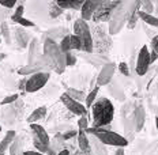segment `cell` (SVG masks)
Returning a JSON list of instances; mask_svg holds the SVG:
<instances>
[{"mask_svg":"<svg viewBox=\"0 0 158 155\" xmlns=\"http://www.w3.org/2000/svg\"><path fill=\"white\" fill-rule=\"evenodd\" d=\"M142 2H120L112 14L110 21L108 22V31L110 35H116L121 31L130 18L139 11Z\"/></svg>","mask_w":158,"mask_h":155,"instance_id":"1","label":"cell"},{"mask_svg":"<svg viewBox=\"0 0 158 155\" xmlns=\"http://www.w3.org/2000/svg\"><path fill=\"white\" fill-rule=\"evenodd\" d=\"M91 113H93V124L91 127L101 128L105 125H109L114 116V108L113 104L105 97L97 98L91 106Z\"/></svg>","mask_w":158,"mask_h":155,"instance_id":"2","label":"cell"},{"mask_svg":"<svg viewBox=\"0 0 158 155\" xmlns=\"http://www.w3.org/2000/svg\"><path fill=\"white\" fill-rule=\"evenodd\" d=\"M91 38H93V52L102 56H108L110 52L113 41H112V35L108 31V27L101 23H93L90 26Z\"/></svg>","mask_w":158,"mask_h":155,"instance_id":"3","label":"cell"},{"mask_svg":"<svg viewBox=\"0 0 158 155\" xmlns=\"http://www.w3.org/2000/svg\"><path fill=\"white\" fill-rule=\"evenodd\" d=\"M87 135H94L101 143H104L105 146H113V147H121L124 148L128 146V141L126 140V137L123 135H118L114 131H105L102 127L101 128H94V127H89L86 131Z\"/></svg>","mask_w":158,"mask_h":155,"instance_id":"4","label":"cell"},{"mask_svg":"<svg viewBox=\"0 0 158 155\" xmlns=\"http://www.w3.org/2000/svg\"><path fill=\"white\" fill-rule=\"evenodd\" d=\"M42 49H44L42 53L47 55L51 59L52 64L55 67V71L57 74H63L65 68H67V65H65V55L61 52L60 45L57 42L52 41V39H45Z\"/></svg>","mask_w":158,"mask_h":155,"instance_id":"5","label":"cell"},{"mask_svg":"<svg viewBox=\"0 0 158 155\" xmlns=\"http://www.w3.org/2000/svg\"><path fill=\"white\" fill-rule=\"evenodd\" d=\"M74 34L78 35V37L82 39V44H83L82 52H85V53H93V38H91L90 26H89L87 22H85L83 19H81V18L75 19Z\"/></svg>","mask_w":158,"mask_h":155,"instance_id":"6","label":"cell"},{"mask_svg":"<svg viewBox=\"0 0 158 155\" xmlns=\"http://www.w3.org/2000/svg\"><path fill=\"white\" fill-rule=\"evenodd\" d=\"M120 0H101L100 6L95 10L93 18V23H97V25H101V23H106V22L110 21L112 18V14H113L114 8L118 6Z\"/></svg>","mask_w":158,"mask_h":155,"instance_id":"7","label":"cell"},{"mask_svg":"<svg viewBox=\"0 0 158 155\" xmlns=\"http://www.w3.org/2000/svg\"><path fill=\"white\" fill-rule=\"evenodd\" d=\"M49 80V72H38L31 75L26 83V93H35L40 88H42Z\"/></svg>","mask_w":158,"mask_h":155,"instance_id":"8","label":"cell"},{"mask_svg":"<svg viewBox=\"0 0 158 155\" xmlns=\"http://www.w3.org/2000/svg\"><path fill=\"white\" fill-rule=\"evenodd\" d=\"M150 52L147 47L140 48L139 53H138V59H136V67H135V71L139 76H143V75L147 74V71L150 70Z\"/></svg>","mask_w":158,"mask_h":155,"instance_id":"9","label":"cell"},{"mask_svg":"<svg viewBox=\"0 0 158 155\" xmlns=\"http://www.w3.org/2000/svg\"><path fill=\"white\" fill-rule=\"evenodd\" d=\"M60 101L63 102L64 106L67 108L72 114H75V116L82 117V116H86V114H87V109H86V106H85L83 104H81V102H77L75 100H72V98L68 97L65 93L61 94Z\"/></svg>","mask_w":158,"mask_h":155,"instance_id":"10","label":"cell"},{"mask_svg":"<svg viewBox=\"0 0 158 155\" xmlns=\"http://www.w3.org/2000/svg\"><path fill=\"white\" fill-rule=\"evenodd\" d=\"M114 72H116V64L113 61L108 63L106 65H104L100 70V74L95 78V83H97L98 87L101 86H108L112 82V78H113Z\"/></svg>","mask_w":158,"mask_h":155,"instance_id":"11","label":"cell"},{"mask_svg":"<svg viewBox=\"0 0 158 155\" xmlns=\"http://www.w3.org/2000/svg\"><path fill=\"white\" fill-rule=\"evenodd\" d=\"M79 57L83 59L86 63H89V64L93 65V67H95V68H98V70H101L104 65H106L108 63H110L108 56L98 55V53H94V52L93 53H85V52H81V53H79Z\"/></svg>","mask_w":158,"mask_h":155,"instance_id":"12","label":"cell"},{"mask_svg":"<svg viewBox=\"0 0 158 155\" xmlns=\"http://www.w3.org/2000/svg\"><path fill=\"white\" fill-rule=\"evenodd\" d=\"M67 35H70V31H68L67 27H63V26H57V27H52L49 29L48 31H45L44 34H42V42L45 41V39H52V41L57 42L59 39H63L64 37H67Z\"/></svg>","mask_w":158,"mask_h":155,"instance_id":"13","label":"cell"},{"mask_svg":"<svg viewBox=\"0 0 158 155\" xmlns=\"http://www.w3.org/2000/svg\"><path fill=\"white\" fill-rule=\"evenodd\" d=\"M100 3L101 0H85L83 6L81 8V19H83L85 22L91 21V18H93L95 10L100 6Z\"/></svg>","mask_w":158,"mask_h":155,"instance_id":"14","label":"cell"},{"mask_svg":"<svg viewBox=\"0 0 158 155\" xmlns=\"http://www.w3.org/2000/svg\"><path fill=\"white\" fill-rule=\"evenodd\" d=\"M14 37H15V42L18 44V47L21 49H25L30 45L31 42V35L29 31H26L23 27L18 26L14 30Z\"/></svg>","mask_w":158,"mask_h":155,"instance_id":"15","label":"cell"},{"mask_svg":"<svg viewBox=\"0 0 158 155\" xmlns=\"http://www.w3.org/2000/svg\"><path fill=\"white\" fill-rule=\"evenodd\" d=\"M132 118H134V124H135V132L142 131L143 125H144V120H146V110H144V106H142V105L135 106L134 112H132Z\"/></svg>","mask_w":158,"mask_h":155,"instance_id":"16","label":"cell"},{"mask_svg":"<svg viewBox=\"0 0 158 155\" xmlns=\"http://www.w3.org/2000/svg\"><path fill=\"white\" fill-rule=\"evenodd\" d=\"M89 143H90V148L93 155H108V148L104 143H101L94 135H87Z\"/></svg>","mask_w":158,"mask_h":155,"instance_id":"17","label":"cell"},{"mask_svg":"<svg viewBox=\"0 0 158 155\" xmlns=\"http://www.w3.org/2000/svg\"><path fill=\"white\" fill-rule=\"evenodd\" d=\"M123 127H124V135H126V140L130 143L131 140L134 139V132H135V124H134V118H132V114L128 117H124L123 118Z\"/></svg>","mask_w":158,"mask_h":155,"instance_id":"18","label":"cell"},{"mask_svg":"<svg viewBox=\"0 0 158 155\" xmlns=\"http://www.w3.org/2000/svg\"><path fill=\"white\" fill-rule=\"evenodd\" d=\"M109 93L112 94V97H113L114 100H117L120 102L126 101V93H124V88L121 87L116 80H112V84L109 83Z\"/></svg>","mask_w":158,"mask_h":155,"instance_id":"19","label":"cell"},{"mask_svg":"<svg viewBox=\"0 0 158 155\" xmlns=\"http://www.w3.org/2000/svg\"><path fill=\"white\" fill-rule=\"evenodd\" d=\"M30 128L33 131V135H35V136L38 137L40 141H42L44 144H48V146H49V141H51V139H49V135L47 133V131H45L41 125L33 123V124H30Z\"/></svg>","mask_w":158,"mask_h":155,"instance_id":"20","label":"cell"},{"mask_svg":"<svg viewBox=\"0 0 158 155\" xmlns=\"http://www.w3.org/2000/svg\"><path fill=\"white\" fill-rule=\"evenodd\" d=\"M77 141H78V148L83 153H91L90 148V143H89V137L87 133L85 131H79L78 136H77Z\"/></svg>","mask_w":158,"mask_h":155,"instance_id":"21","label":"cell"},{"mask_svg":"<svg viewBox=\"0 0 158 155\" xmlns=\"http://www.w3.org/2000/svg\"><path fill=\"white\" fill-rule=\"evenodd\" d=\"M49 146H51L52 150L56 151L57 154L60 153V151L65 150V140L63 139V133H57V135H55L53 139L49 141Z\"/></svg>","mask_w":158,"mask_h":155,"instance_id":"22","label":"cell"},{"mask_svg":"<svg viewBox=\"0 0 158 155\" xmlns=\"http://www.w3.org/2000/svg\"><path fill=\"white\" fill-rule=\"evenodd\" d=\"M15 137H16L15 131H7V133L4 135V137H3V140L0 141V154H4L6 150H8Z\"/></svg>","mask_w":158,"mask_h":155,"instance_id":"23","label":"cell"},{"mask_svg":"<svg viewBox=\"0 0 158 155\" xmlns=\"http://www.w3.org/2000/svg\"><path fill=\"white\" fill-rule=\"evenodd\" d=\"M38 41L37 39H31L30 45H29V55H27V64H34L35 60L38 59Z\"/></svg>","mask_w":158,"mask_h":155,"instance_id":"24","label":"cell"},{"mask_svg":"<svg viewBox=\"0 0 158 155\" xmlns=\"http://www.w3.org/2000/svg\"><path fill=\"white\" fill-rule=\"evenodd\" d=\"M48 113V109L45 106H40L37 108L35 110H33L30 113V116L27 117V123L29 124H33V123H37L38 120H41L42 117H45Z\"/></svg>","mask_w":158,"mask_h":155,"instance_id":"25","label":"cell"},{"mask_svg":"<svg viewBox=\"0 0 158 155\" xmlns=\"http://www.w3.org/2000/svg\"><path fill=\"white\" fill-rule=\"evenodd\" d=\"M38 72H44L42 71V68L40 67L38 64H27V65H25V67H22V68H19L18 70V74L19 75H23V76H27V75H34V74H38Z\"/></svg>","mask_w":158,"mask_h":155,"instance_id":"26","label":"cell"},{"mask_svg":"<svg viewBox=\"0 0 158 155\" xmlns=\"http://www.w3.org/2000/svg\"><path fill=\"white\" fill-rule=\"evenodd\" d=\"M10 155H25V151H23V147H22V140L19 136H16L12 144L10 146Z\"/></svg>","mask_w":158,"mask_h":155,"instance_id":"27","label":"cell"},{"mask_svg":"<svg viewBox=\"0 0 158 155\" xmlns=\"http://www.w3.org/2000/svg\"><path fill=\"white\" fill-rule=\"evenodd\" d=\"M65 94L68 95V97H71L72 100H75L77 102H85L86 100V94H85V91L82 90H77V88H72V87H68L67 91H65Z\"/></svg>","mask_w":158,"mask_h":155,"instance_id":"28","label":"cell"},{"mask_svg":"<svg viewBox=\"0 0 158 155\" xmlns=\"http://www.w3.org/2000/svg\"><path fill=\"white\" fill-rule=\"evenodd\" d=\"M138 16H139V19H142L144 23H147L149 26H153V27H158V18L156 15H149L146 14V12L143 11H138Z\"/></svg>","mask_w":158,"mask_h":155,"instance_id":"29","label":"cell"},{"mask_svg":"<svg viewBox=\"0 0 158 155\" xmlns=\"http://www.w3.org/2000/svg\"><path fill=\"white\" fill-rule=\"evenodd\" d=\"M0 37L4 39L7 45L11 44V33H10V26L6 22H0Z\"/></svg>","mask_w":158,"mask_h":155,"instance_id":"30","label":"cell"},{"mask_svg":"<svg viewBox=\"0 0 158 155\" xmlns=\"http://www.w3.org/2000/svg\"><path fill=\"white\" fill-rule=\"evenodd\" d=\"M150 63H156L158 59V34H156L151 38V44H150Z\"/></svg>","mask_w":158,"mask_h":155,"instance_id":"31","label":"cell"},{"mask_svg":"<svg viewBox=\"0 0 158 155\" xmlns=\"http://www.w3.org/2000/svg\"><path fill=\"white\" fill-rule=\"evenodd\" d=\"M98 90H100V87L98 86H95V87H93V90H90V93H89L86 95V100H85V106L87 108H90V106H93V104L95 102V100H97V94H98Z\"/></svg>","mask_w":158,"mask_h":155,"instance_id":"32","label":"cell"},{"mask_svg":"<svg viewBox=\"0 0 158 155\" xmlns=\"http://www.w3.org/2000/svg\"><path fill=\"white\" fill-rule=\"evenodd\" d=\"M49 16H51L52 19H56V18H59L60 15H63V12H64V10H61L60 7H59L57 4H56V2H52V3H49Z\"/></svg>","mask_w":158,"mask_h":155,"instance_id":"33","label":"cell"},{"mask_svg":"<svg viewBox=\"0 0 158 155\" xmlns=\"http://www.w3.org/2000/svg\"><path fill=\"white\" fill-rule=\"evenodd\" d=\"M70 41H71V51L82 52V49H83V44H82V39L79 38L78 35H75V34L70 35Z\"/></svg>","mask_w":158,"mask_h":155,"instance_id":"34","label":"cell"},{"mask_svg":"<svg viewBox=\"0 0 158 155\" xmlns=\"http://www.w3.org/2000/svg\"><path fill=\"white\" fill-rule=\"evenodd\" d=\"M33 146L35 147V150L38 151V153H42V154H47V151L49 150V146L48 144H44L42 141L38 140V137L35 136V135H33Z\"/></svg>","mask_w":158,"mask_h":155,"instance_id":"35","label":"cell"},{"mask_svg":"<svg viewBox=\"0 0 158 155\" xmlns=\"http://www.w3.org/2000/svg\"><path fill=\"white\" fill-rule=\"evenodd\" d=\"M23 14H25V7H23V2H21V4L18 6V7L15 8L14 14L11 15V21L14 22V23H16V22L19 21V19L23 18Z\"/></svg>","mask_w":158,"mask_h":155,"instance_id":"36","label":"cell"},{"mask_svg":"<svg viewBox=\"0 0 158 155\" xmlns=\"http://www.w3.org/2000/svg\"><path fill=\"white\" fill-rule=\"evenodd\" d=\"M134 109H135V106H132V104H131V102H126V104H124V106L121 108V118L131 116V114H132V112H134Z\"/></svg>","mask_w":158,"mask_h":155,"instance_id":"37","label":"cell"},{"mask_svg":"<svg viewBox=\"0 0 158 155\" xmlns=\"http://www.w3.org/2000/svg\"><path fill=\"white\" fill-rule=\"evenodd\" d=\"M142 10L140 11H143V12H146V14H149V15H153V11H154V3L153 2H150V0H144V2H142Z\"/></svg>","mask_w":158,"mask_h":155,"instance_id":"38","label":"cell"},{"mask_svg":"<svg viewBox=\"0 0 158 155\" xmlns=\"http://www.w3.org/2000/svg\"><path fill=\"white\" fill-rule=\"evenodd\" d=\"M60 49H61V52L65 55L67 52H70L71 51V41H70V35H67V37H64L63 39L60 41Z\"/></svg>","mask_w":158,"mask_h":155,"instance_id":"39","label":"cell"},{"mask_svg":"<svg viewBox=\"0 0 158 155\" xmlns=\"http://www.w3.org/2000/svg\"><path fill=\"white\" fill-rule=\"evenodd\" d=\"M75 63H77V56L72 53V51L67 52V53H65V65H67V67H71V65H74Z\"/></svg>","mask_w":158,"mask_h":155,"instance_id":"40","label":"cell"},{"mask_svg":"<svg viewBox=\"0 0 158 155\" xmlns=\"http://www.w3.org/2000/svg\"><path fill=\"white\" fill-rule=\"evenodd\" d=\"M78 127H79V131H86V129H87V128H89L87 116L79 117V120H78Z\"/></svg>","mask_w":158,"mask_h":155,"instance_id":"41","label":"cell"},{"mask_svg":"<svg viewBox=\"0 0 158 155\" xmlns=\"http://www.w3.org/2000/svg\"><path fill=\"white\" fill-rule=\"evenodd\" d=\"M15 101H18V94H11V95H7L6 98H3V101L0 102L2 105H11L14 104Z\"/></svg>","mask_w":158,"mask_h":155,"instance_id":"42","label":"cell"},{"mask_svg":"<svg viewBox=\"0 0 158 155\" xmlns=\"http://www.w3.org/2000/svg\"><path fill=\"white\" fill-rule=\"evenodd\" d=\"M16 3H18L16 0H0V6L4 7V8H7V10L14 8L16 6Z\"/></svg>","mask_w":158,"mask_h":155,"instance_id":"43","label":"cell"},{"mask_svg":"<svg viewBox=\"0 0 158 155\" xmlns=\"http://www.w3.org/2000/svg\"><path fill=\"white\" fill-rule=\"evenodd\" d=\"M16 23H18L19 26H21V27H23V29H26V27H34V23H33L31 21H29V19H26L25 16L22 19H19L18 22H16Z\"/></svg>","mask_w":158,"mask_h":155,"instance_id":"44","label":"cell"},{"mask_svg":"<svg viewBox=\"0 0 158 155\" xmlns=\"http://www.w3.org/2000/svg\"><path fill=\"white\" fill-rule=\"evenodd\" d=\"M118 71H120V74L124 75V76H130V68H128V65L126 63H120V64H118Z\"/></svg>","mask_w":158,"mask_h":155,"instance_id":"45","label":"cell"},{"mask_svg":"<svg viewBox=\"0 0 158 155\" xmlns=\"http://www.w3.org/2000/svg\"><path fill=\"white\" fill-rule=\"evenodd\" d=\"M78 136V131H67V132H64L63 133V139L67 141V140H71V139H74V137H77Z\"/></svg>","mask_w":158,"mask_h":155,"instance_id":"46","label":"cell"},{"mask_svg":"<svg viewBox=\"0 0 158 155\" xmlns=\"http://www.w3.org/2000/svg\"><path fill=\"white\" fill-rule=\"evenodd\" d=\"M71 2V10H79L82 8V6H83V0H70Z\"/></svg>","mask_w":158,"mask_h":155,"instance_id":"47","label":"cell"},{"mask_svg":"<svg viewBox=\"0 0 158 155\" xmlns=\"http://www.w3.org/2000/svg\"><path fill=\"white\" fill-rule=\"evenodd\" d=\"M56 4H57L61 10H71V2H70V0H68V2H63V0H57V2H56Z\"/></svg>","mask_w":158,"mask_h":155,"instance_id":"48","label":"cell"},{"mask_svg":"<svg viewBox=\"0 0 158 155\" xmlns=\"http://www.w3.org/2000/svg\"><path fill=\"white\" fill-rule=\"evenodd\" d=\"M138 19H139V16H138V12H136V14H134V15L130 18V21H128V23H127L128 29H134L135 25H136V21H138Z\"/></svg>","mask_w":158,"mask_h":155,"instance_id":"49","label":"cell"},{"mask_svg":"<svg viewBox=\"0 0 158 155\" xmlns=\"http://www.w3.org/2000/svg\"><path fill=\"white\" fill-rule=\"evenodd\" d=\"M26 83H27V79H26V78L21 79V80H19V84H18L19 90H21V91H26Z\"/></svg>","mask_w":158,"mask_h":155,"instance_id":"50","label":"cell"},{"mask_svg":"<svg viewBox=\"0 0 158 155\" xmlns=\"http://www.w3.org/2000/svg\"><path fill=\"white\" fill-rule=\"evenodd\" d=\"M25 155H44V154L38 153V151H25Z\"/></svg>","mask_w":158,"mask_h":155,"instance_id":"51","label":"cell"},{"mask_svg":"<svg viewBox=\"0 0 158 155\" xmlns=\"http://www.w3.org/2000/svg\"><path fill=\"white\" fill-rule=\"evenodd\" d=\"M114 155H126V153H124V148L118 147L116 150V153H114Z\"/></svg>","mask_w":158,"mask_h":155,"instance_id":"52","label":"cell"},{"mask_svg":"<svg viewBox=\"0 0 158 155\" xmlns=\"http://www.w3.org/2000/svg\"><path fill=\"white\" fill-rule=\"evenodd\" d=\"M144 30H146V34H147V35H149V37H151V38H153V37H154V33H153V31H151V30H150V29H147V27H146V26H144Z\"/></svg>","mask_w":158,"mask_h":155,"instance_id":"53","label":"cell"},{"mask_svg":"<svg viewBox=\"0 0 158 155\" xmlns=\"http://www.w3.org/2000/svg\"><path fill=\"white\" fill-rule=\"evenodd\" d=\"M57 155H71V153H70V150H67V148H65V150L60 151V153H59Z\"/></svg>","mask_w":158,"mask_h":155,"instance_id":"54","label":"cell"},{"mask_svg":"<svg viewBox=\"0 0 158 155\" xmlns=\"http://www.w3.org/2000/svg\"><path fill=\"white\" fill-rule=\"evenodd\" d=\"M156 127H157V131H158V117H156Z\"/></svg>","mask_w":158,"mask_h":155,"instance_id":"55","label":"cell"},{"mask_svg":"<svg viewBox=\"0 0 158 155\" xmlns=\"http://www.w3.org/2000/svg\"><path fill=\"white\" fill-rule=\"evenodd\" d=\"M4 57H6V55H0V60H3Z\"/></svg>","mask_w":158,"mask_h":155,"instance_id":"56","label":"cell"},{"mask_svg":"<svg viewBox=\"0 0 158 155\" xmlns=\"http://www.w3.org/2000/svg\"><path fill=\"white\" fill-rule=\"evenodd\" d=\"M0 132H2V124H0Z\"/></svg>","mask_w":158,"mask_h":155,"instance_id":"57","label":"cell"},{"mask_svg":"<svg viewBox=\"0 0 158 155\" xmlns=\"http://www.w3.org/2000/svg\"><path fill=\"white\" fill-rule=\"evenodd\" d=\"M0 44H2V37H0Z\"/></svg>","mask_w":158,"mask_h":155,"instance_id":"58","label":"cell"},{"mask_svg":"<svg viewBox=\"0 0 158 155\" xmlns=\"http://www.w3.org/2000/svg\"><path fill=\"white\" fill-rule=\"evenodd\" d=\"M157 11H158V3H157Z\"/></svg>","mask_w":158,"mask_h":155,"instance_id":"59","label":"cell"},{"mask_svg":"<svg viewBox=\"0 0 158 155\" xmlns=\"http://www.w3.org/2000/svg\"><path fill=\"white\" fill-rule=\"evenodd\" d=\"M0 155H4V154H0Z\"/></svg>","mask_w":158,"mask_h":155,"instance_id":"60","label":"cell"}]
</instances>
